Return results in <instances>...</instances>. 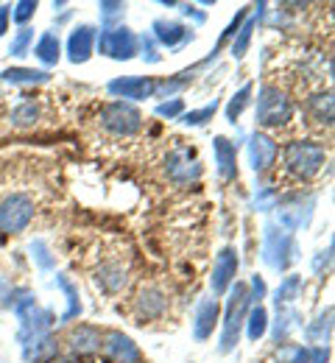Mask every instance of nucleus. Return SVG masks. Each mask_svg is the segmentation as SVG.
Returning <instances> with one entry per match:
<instances>
[{"label": "nucleus", "mask_w": 335, "mask_h": 363, "mask_svg": "<svg viewBox=\"0 0 335 363\" xmlns=\"http://www.w3.org/2000/svg\"><path fill=\"white\" fill-rule=\"evenodd\" d=\"M324 160H327L324 148L316 145V143H307V140L290 143V145L285 148V165L296 174V177H302V179L316 177V174L322 171Z\"/></svg>", "instance_id": "nucleus-1"}, {"label": "nucleus", "mask_w": 335, "mask_h": 363, "mask_svg": "<svg viewBox=\"0 0 335 363\" xmlns=\"http://www.w3.org/2000/svg\"><path fill=\"white\" fill-rule=\"evenodd\" d=\"M263 260L271 269H277V272L288 269L296 260V243H293V238L288 232H283V229H277L274 224H268L266 235H263Z\"/></svg>", "instance_id": "nucleus-2"}, {"label": "nucleus", "mask_w": 335, "mask_h": 363, "mask_svg": "<svg viewBox=\"0 0 335 363\" xmlns=\"http://www.w3.org/2000/svg\"><path fill=\"white\" fill-rule=\"evenodd\" d=\"M249 288L246 285H235L232 291V299L227 305V318H224V335H221V352H229L235 350L240 335V327H243V318H246V311H249Z\"/></svg>", "instance_id": "nucleus-3"}, {"label": "nucleus", "mask_w": 335, "mask_h": 363, "mask_svg": "<svg viewBox=\"0 0 335 363\" xmlns=\"http://www.w3.org/2000/svg\"><path fill=\"white\" fill-rule=\"evenodd\" d=\"M17 318H20V344H31L40 335H48L50 324H53V313L42 311L34 299H23L17 305Z\"/></svg>", "instance_id": "nucleus-4"}, {"label": "nucleus", "mask_w": 335, "mask_h": 363, "mask_svg": "<svg viewBox=\"0 0 335 363\" xmlns=\"http://www.w3.org/2000/svg\"><path fill=\"white\" fill-rule=\"evenodd\" d=\"M290 101L277 87H263L257 101V123L260 126H283L290 121Z\"/></svg>", "instance_id": "nucleus-5"}, {"label": "nucleus", "mask_w": 335, "mask_h": 363, "mask_svg": "<svg viewBox=\"0 0 335 363\" xmlns=\"http://www.w3.org/2000/svg\"><path fill=\"white\" fill-rule=\"evenodd\" d=\"M34 218V201L23 193L8 196L0 204V232H23Z\"/></svg>", "instance_id": "nucleus-6"}, {"label": "nucleus", "mask_w": 335, "mask_h": 363, "mask_svg": "<svg viewBox=\"0 0 335 363\" xmlns=\"http://www.w3.org/2000/svg\"><path fill=\"white\" fill-rule=\"evenodd\" d=\"M101 123H103L109 132H115V135L129 137L140 129L143 118H140V112H137L135 106H129V104H109V106L101 112Z\"/></svg>", "instance_id": "nucleus-7"}, {"label": "nucleus", "mask_w": 335, "mask_h": 363, "mask_svg": "<svg viewBox=\"0 0 335 363\" xmlns=\"http://www.w3.org/2000/svg\"><path fill=\"white\" fill-rule=\"evenodd\" d=\"M101 53L112 56V59H132L137 50V37L129 28H115V31H103L101 34Z\"/></svg>", "instance_id": "nucleus-8"}, {"label": "nucleus", "mask_w": 335, "mask_h": 363, "mask_svg": "<svg viewBox=\"0 0 335 363\" xmlns=\"http://www.w3.org/2000/svg\"><path fill=\"white\" fill-rule=\"evenodd\" d=\"M235 274H238V255H235V249H224V252L215 257L212 277H210L212 294H224V291L229 288V282L235 279Z\"/></svg>", "instance_id": "nucleus-9"}, {"label": "nucleus", "mask_w": 335, "mask_h": 363, "mask_svg": "<svg viewBox=\"0 0 335 363\" xmlns=\"http://www.w3.org/2000/svg\"><path fill=\"white\" fill-rule=\"evenodd\" d=\"M103 350H106V358L112 363H140L137 344L129 335H123V333H109Z\"/></svg>", "instance_id": "nucleus-10"}, {"label": "nucleus", "mask_w": 335, "mask_h": 363, "mask_svg": "<svg viewBox=\"0 0 335 363\" xmlns=\"http://www.w3.org/2000/svg\"><path fill=\"white\" fill-rule=\"evenodd\" d=\"M249 160H251L254 171H266L277 160V143L268 135H263V132H254L251 140H249Z\"/></svg>", "instance_id": "nucleus-11"}, {"label": "nucleus", "mask_w": 335, "mask_h": 363, "mask_svg": "<svg viewBox=\"0 0 335 363\" xmlns=\"http://www.w3.org/2000/svg\"><path fill=\"white\" fill-rule=\"evenodd\" d=\"M198 174H201V168H198L195 157H193L188 148L171 151V157H168V177H171V179L191 182V179H195Z\"/></svg>", "instance_id": "nucleus-12"}, {"label": "nucleus", "mask_w": 335, "mask_h": 363, "mask_svg": "<svg viewBox=\"0 0 335 363\" xmlns=\"http://www.w3.org/2000/svg\"><path fill=\"white\" fill-rule=\"evenodd\" d=\"M212 148H215L218 174H221L224 179H235V177H238V151H235V145H232L227 137H215Z\"/></svg>", "instance_id": "nucleus-13"}, {"label": "nucleus", "mask_w": 335, "mask_h": 363, "mask_svg": "<svg viewBox=\"0 0 335 363\" xmlns=\"http://www.w3.org/2000/svg\"><path fill=\"white\" fill-rule=\"evenodd\" d=\"M93 43H96V28L90 26H81L70 34V43H67V53H70V62L73 65H81L90 59L93 53Z\"/></svg>", "instance_id": "nucleus-14"}, {"label": "nucleus", "mask_w": 335, "mask_h": 363, "mask_svg": "<svg viewBox=\"0 0 335 363\" xmlns=\"http://www.w3.org/2000/svg\"><path fill=\"white\" fill-rule=\"evenodd\" d=\"M218 313H221V308H218L215 299L198 305V311H195V324H193V335H195L198 341H204V338L212 335V327L218 324Z\"/></svg>", "instance_id": "nucleus-15"}, {"label": "nucleus", "mask_w": 335, "mask_h": 363, "mask_svg": "<svg viewBox=\"0 0 335 363\" xmlns=\"http://www.w3.org/2000/svg\"><path fill=\"white\" fill-rule=\"evenodd\" d=\"M154 90H157V84L151 79H115L109 84V92L120 95V98H148Z\"/></svg>", "instance_id": "nucleus-16"}, {"label": "nucleus", "mask_w": 335, "mask_h": 363, "mask_svg": "<svg viewBox=\"0 0 335 363\" xmlns=\"http://www.w3.org/2000/svg\"><path fill=\"white\" fill-rule=\"evenodd\" d=\"M98 347H101V333L90 324H81L70 333V350L79 352V355H93Z\"/></svg>", "instance_id": "nucleus-17"}, {"label": "nucleus", "mask_w": 335, "mask_h": 363, "mask_svg": "<svg viewBox=\"0 0 335 363\" xmlns=\"http://www.w3.org/2000/svg\"><path fill=\"white\" fill-rule=\"evenodd\" d=\"M310 207H313V201L307 199L305 204L296 199V201H288L280 207V224L285 229H299L302 224H307V218H310Z\"/></svg>", "instance_id": "nucleus-18"}, {"label": "nucleus", "mask_w": 335, "mask_h": 363, "mask_svg": "<svg viewBox=\"0 0 335 363\" xmlns=\"http://www.w3.org/2000/svg\"><path fill=\"white\" fill-rule=\"evenodd\" d=\"M23 350H25V361L28 363H45L56 358L59 344H56L53 335H40V338H34L31 344H25Z\"/></svg>", "instance_id": "nucleus-19"}, {"label": "nucleus", "mask_w": 335, "mask_h": 363, "mask_svg": "<svg viewBox=\"0 0 335 363\" xmlns=\"http://www.w3.org/2000/svg\"><path fill=\"white\" fill-rule=\"evenodd\" d=\"M154 37L168 48H176L179 43L188 40V28L182 23H174V20H157L154 23Z\"/></svg>", "instance_id": "nucleus-20"}, {"label": "nucleus", "mask_w": 335, "mask_h": 363, "mask_svg": "<svg viewBox=\"0 0 335 363\" xmlns=\"http://www.w3.org/2000/svg\"><path fill=\"white\" fill-rule=\"evenodd\" d=\"M137 308H140V313H143L145 318L162 316V311H165V296H162L157 288H145L143 294H140V299H137Z\"/></svg>", "instance_id": "nucleus-21"}, {"label": "nucleus", "mask_w": 335, "mask_h": 363, "mask_svg": "<svg viewBox=\"0 0 335 363\" xmlns=\"http://www.w3.org/2000/svg\"><path fill=\"white\" fill-rule=\"evenodd\" d=\"M3 82H8V84H42V82H48V73L28 70V67H8L3 73Z\"/></svg>", "instance_id": "nucleus-22"}, {"label": "nucleus", "mask_w": 335, "mask_h": 363, "mask_svg": "<svg viewBox=\"0 0 335 363\" xmlns=\"http://www.w3.org/2000/svg\"><path fill=\"white\" fill-rule=\"evenodd\" d=\"M330 333H333V308H327L324 316H319L313 327H307V341H310V344H324V347H327Z\"/></svg>", "instance_id": "nucleus-23"}, {"label": "nucleus", "mask_w": 335, "mask_h": 363, "mask_svg": "<svg viewBox=\"0 0 335 363\" xmlns=\"http://www.w3.org/2000/svg\"><path fill=\"white\" fill-rule=\"evenodd\" d=\"M34 53H37L40 62L56 65V62H59V37H56V34H42L37 48H34Z\"/></svg>", "instance_id": "nucleus-24"}, {"label": "nucleus", "mask_w": 335, "mask_h": 363, "mask_svg": "<svg viewBox=\"0 0 335 363\" xmlns=\"http://www.w3.org/2000/svg\"><path fill=\"white\" fill-rule=\"evenodd\" d=\"M299 291H302V277H285L283 282H280V288H277V308H283V305H290L296 296H299Z\"/></svg>", "instance_id": "nucleus-25"}, {"label": "nucleus", "mask_w": 335, "mask_h": 363, "mask_svg": "<svg viewBox=\"0 0 335 363\" xmlns=\"http://www.w3.org/2000/svg\"><path fill=\"white\" fill-rule=\"evenodd\" d=\"M56 285L67 294V302H70V308H67V313L62 316V321H70V318H76L81 313V302H79V291L73 288V282L70 279H64V277H56Z\"/></svg>", "instance_id": "nucleus-26"}, {"label": "nucleus", "mask_w": 335, "mask_h": 363, "mask_svg": "<svg viewBox=\"0 0 335 363\" xmlns=\"http://www.w3.org/2000/svg\"><path fill=\"white\" fill-rule=\"evenodd\" d=\"M266 327H268V316H266V311L257 305V308L249 313V338H251V341L263 338V335H266Z\"/></svg>", "instance_id": "nucleus-27"}, {"label": "nucleus", "mask_w": 335, "mask_h": 363, "mask_svg": "<svg viewBox=\"0 0 335 363\" xmlns=\"http://www.w3.org/2000/svg\"><path fill=\"white\" fill-rule=\"evenodd\" d=\"M37 115H40V109H37L34 104H20V106L11 112V123L20 126V129H25V126H31V123L37 121Z\"/></svg>", "instance_id": "nucleus-28"}, {"label": "nucleus", "mask_w": 335, "mask_h": 363, "mask_svg": "<svg viewBox=\"0 0 335 363\" xmlns=\"http://www.w3.org/2000/svg\"><path fill=\"white\" fill-rule=\"evenodd\" d=\"M310 106L316 109L319 121H324V123L333 121V95H330V92H324V95H313V98H310Z\"/></svg>", "instance_id": "nucleus-29"}, {"label": "nucleus", "mask_w": 335, "mask_h": 363, "mask_svg": "<svg viewBox=\"0 0 335 363\" xmlns=\"http://www.w3.org/2000/svg\"><path fill=\"white\" fill-rule=\"evenodd\" d=\"M98 279H101V285H103L106 291H118V288L126 282V277H123V272H120L118 266H103L101 274H98Z\"/></svg>", "instance_id": "nucleus-30"}, {"label": "nucleus", "mask_w": 335, "mask_h": 363, "mask_svg": "<svg viewBox=\"0 0 335 363\" xmlns=\"http://www.w3.org/2000/svg\"><path fill=\"white\" fill-rule=\"evenodd\" d=\"M249 95H251V87L246 84V87H240V90L235 92V98L229 101V106H227V118H229L232 123L238 121V118H240V112H243V106L249 104Z\"/></svg>", "instance_id": "nucleus-31"}, {"label": "nucleus", "mask_w": 335, "mask_h": 363, "mask_svg": "<svg viewBox=\"0 0 335 363\" xmlns=\"http://www.w3.org/2000/svg\"><path fill=\"white\" fill-rule=\"evenodd\" d=\"M254 26H257V17H249V23L240 28L238 40H235V45H232V56H243L246 53V48H249V40H251V31H254Z\"/></svg>", "instance_id": "nucleus-32"}, {"label": "nucleus", "mask_w": 335, "mask_h": 363, "mask_svg": "<svg viewBox=\"0 0 335 363\" xmlns=\"http://www.w3.org/2000/svg\"><path fill=\"white\" fill-rule=\"evenodd\" d=\"M215 109H218V101H212V104H210V106H204V109L188 112V115H185V123H188V126H201V123H207V121L215 115Z\"/></svg>", "instance_id": "nucleus-33"}, {"label": "nucleus", "mask_w": 335, "mask_h": 363, "mask_svg": "<svg viewBox=\"0 0 335 363\" xmlns=\"http://www.w3.org/2000/svg\"><path fill=\"white\" fill-rule=\"evenodd\" d=\"M280 363H310V350L302 347H285L280 352Z\"/></svg>", "instance_id": "nucleus-34"}, {"label": "nucleus", "mask_w": 335, "mask_h": 363, "mask_svg": "<svg viewBox=\"0 0 335 363\" xmlns=\"http://www.w3.org/2000/svg\"><path fill=\"white\" fill-rule=\"evenodd\" d=\"M296 313L293 311H280V318H277V327H274V338L280 341V338H285L288 330L293 327V321H296Z\"/></svg>", "instance_id": "nucleus-35"}, {"label": "nucleus", "mask_w": 335, "mask_h": 363, "mask_svg": "<svg viewBox=\"0 0 335 363\" xmlns=\"http://www.w3.org/2000/svg\"><path fill=\"white\" fill-rule=\"evenodd\" d=\"M31 40H34V31H31V28H23V31L14 37V43H11V53H14V56H25Z\"/></svg>", "instance_id": "nucleus-36"}, {"label": "nucleus", "mask_w": 335, "mask_h": 363, "mask_svg": "<svg viewBox=\"0 0 335 363\" xmlns=\"http://www.w3.org/2000/svg\"><path fill=\"white\" fill-rule=\"evenodd\" d=\"M34 11H37V3H31V0H23V3H17V6H14L11 17H14L17 23H25L28 17H34Z\"/></svg>", "instance_id": "nucleus-37"}, {"label": "nucleus", "mask_w": 335, "mask_h": 363, "mask_svg": "<svg viewBox=\"0 0 335 363\" xmlns=\"http://www.w3.org/2000/svg\"><path fill=\"white\" fill-rule=\"evenodd\" d=\"M182 106H185V104H182L179 98H174V101L159 104V106H157V115H162V118H176V115L182 112Z\"/></svg>", "instance_id": "nucleus-38"}, {"label": "nucleus", "mask_w": 335, "mask_h": 363, "mask_svg": "<svg viewBox=\"0 0 335 363\" xmlns=\"http://www.w3.org/2000/svg\"><path fill=\"white\" fill-rule=\"evenodd\" d=\"M101 14H103V23L109 26L115 17L123 14V3H101Z\"/></svg>", "instance_id": "nucleus-39"}, {"label": "nucleus", "mask_w": 335, "mask_h": 363, "mask_svg": "<svg viewBox=\"0 0 335 363\" xmlns=\"http://www.w3.org/2000/svg\"><path fill=\"white\" fill-rule=\"evenodd\" d=\"M31 252L37 255V263H40L42 269H50V266H53V260H50L48 249H45V243H42V240H37V243L31 246Z\"/></svg>", "instance_id": "nucleus-40"}, {"label": "nucleus", "mask_w": 335, "mask_h": 363, "mask_svg": "<svg viewBox=\"0 0 335 363\" xmlns=\"http://www.w3.org/2000/svg\"><path fill=\"white\" fill-rule=\"evenodd\" d=\"M330 358V350L327 347H313L310 350V363H327Z\"/></svg>", "instance_id": "nucleus-41"}, {"label": "nucleus", "mask_w": 335, "mask_h": 363, "mask_svg": "<svg viewBox=\"0 0 335 363\" xmlns=\"http://www.w3.org/2000/svg\"><path fill=\"white\" fill-rule=\"evenodd\" d=\"M143 59H148V62H159V56L154 53V43H151V40H143Z\"/></svg>", "instance_id": "nucleus-42"}, {"label": "nucleus", "mask_w": 335, "mask_h": 363, "mask_svg": "<svg viewBox=\"0 0 335 363\" xmlns=\"http://www.w3.org/2000/svg\"><path fill=\"white\" fill-rule=\"evenodd\" d=\"M330 260H333V249H327V252H322V257L316 260V274L322 272V266L327 269V266H330Z\"/></svg>", "instance_id": "nucleus-43"}, {"label": "nucleus", "mask_w": 335, "mask_h": 363, "mask_svg": "<svg viewBox=\"0 0 335 363\" xmlns=\"http://www.w3.org/2000/svg\"><path fill=\"white\" fill-rule=\"evenodd\" d=\"M251 291H254L257 299H263V294H266V282H263L260 277H254V279H251Z\"/></svg>", "instance_id": "nucleus-44"}, {"label": "nucleus", "mask_w": 335, "mask_h": 363, "mask_svg": "<svg viewBox=\"0 0 335 363\" xmlns=\"http://www.w3.org/2000/svg\"><path fill=\"white\" fill-rule=\"evenodd\" d=\"M6 23H8V9H6V6H0V34L6 31Z\"/></svg>", "instance_id": "nucleus-45"}]
</instances>
